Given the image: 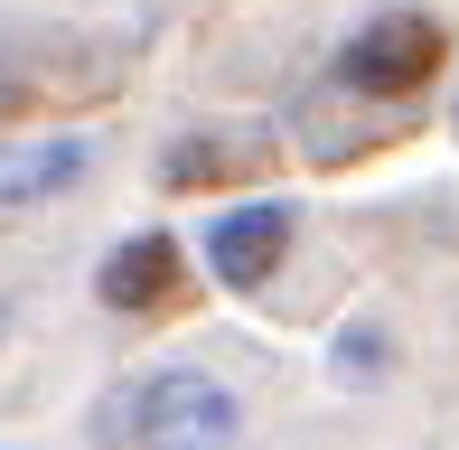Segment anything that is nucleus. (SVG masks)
<instances>
[{
    "label": "nucleus",
    "instance_id": "nucleus-3",
    "mask_svg": "<svg viewBox=\"0 0 459 450\" xmlns=\"http://www.w3.org/2000/svg\"><path fill=\"white\" fill-rule=\"evenodd\" d=\"M281 254H290V207H281V197H254V207L216 216V235H206V263H216L225 291H254V281H273Z\"/></svg>",
    "mask_w": 459,
    "mask_h": 450
},
{
    "label": "nucleus",
    "instance_id": "nucleus-5",
    "mask_svg": "<svg viewBox=\"0 0 459 450\" xmlns=\"http://www.w3.org/2000/svg\"><path fill=\"white\" fill-rule=\"evenodd\" d=\"M85 141L75 132H56V141H29V151H0V207H29V197H56V188H75L85 178Z\"/></svg>",
    "mask_w": 459,
    "mask_h": 450
},
{
    "label": "nucleus",
    "instance_id": "nucleus-2",
    "mask_svg": "<svg viewBox=\"0 0 459 450\" xmlns=\"http://www.w3.org/2000/svg\"><path fill=\"white\" fill-rule=\"evenodd\" d=\"M441 19H422V10H385V19H366L357 38L338 48V85L347 94H366V104H403V94H422L431 75H441Z\"/></svg>",
    "mask_w": 459,
    "mask_h": 450
},
{
    "label": "nucleus",
    "instance_id": "nucleus-1",
    "mask_svg": "<svg viewBox=\"0 0 459 450\" xmlns=\"http://www.w3.org/2000/svg\"><path fill=\"white\" fill-rule=\"evenodd\" d=\"M244 441V403L197 366H169L132 394V450H235Z\"/></svg>",
    "mask_w": 459,
    "mask_h": 450
},
{
    "label": "nucleus",
    "instance_id": "nucleus-6",
    "mask_svg": "<svg viewBox=\"0 0 459 450\" xmlns=\"http://www.w3.org/2000/svg\"><path fill=\"white\" fill-rule=\"evenodd\" d=\"M244 160H263L254 141H178V151H160V188H216Z\"/></svg>",
    "mask_w": 459,
    "mask_h": 450
},
{
    "label": "nucleus",
    "instance_id": "nucleus-4",
    "mask_svg": "<svg viewBox=\"0 0 459 450\" xmlns=\"http://www.w3.org/2000/svg\"><path fill=\"white\" fill-rule=\"evenodd\" d=\"M178 281H187V263H178V244L169 235H132V244H113L103 254V300L113 310H169L178 300Z\"/></svg>",
    "mask_w": 459,
    "mask_h": 450
}]
</instances>
